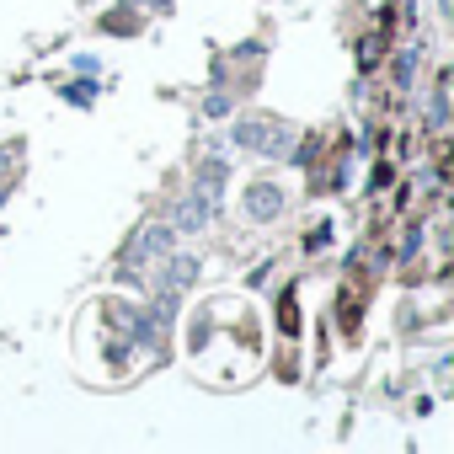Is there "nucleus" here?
<instances>
[{
    "instance_id": "obj_7",
    "label": "nucleus",
    "mask_w": 454,
    "mask_h": 454,
    "mask_svg": "<svg viewBox=\"0 0 454 454\" xmlns=\"http://www.w3.org/2000/svg\"><path fill=\"white\" fill-rule=\"evenodd\" d=\"M203 113H208V118H224V113H231V97H224V91H214V97L203 102Z\"/></svg>"
},
{
    "instance_id": "obj_4",
    "label": "nucleus",
    "mask_w": 454,
    "mask_h": 454,
    "mask_svg": "<svg viewBox=\"0 0 454 454\" xmlns=\"http://www.w3.org/2000/svg\"><path fill=\"white\" fill-rule=\"evenodd\" d=\"M171 241H176V231H171V224H145V231L134 236V247H129V268L160 262V257L171 252Z\"/></svg>"
},
{
    "instance_id": "obj_3",
    "label": "nucleus",
    "mask_w": 454,
    "mask_h": 454,
    "mask_svg": "<svg viewBox=\"0 0 454 454\" xmlns=\"http://www.w3.org/2000/svg\"><path fill=\"white\" fill-rule=\"evenodd\" d=\"M241 214H252L257 224L278 219V214H284V187H278V182H247V187H241Z\"/></svg>"
},
{
    "instance_id": "obj_6",
    "label": "nucleus",
    "mask_w": 454,
    "mask_h": 454,
    "mask_svg": "<svg viewBox=\"0 0 454 454\" xmlns=\"http://www.w3.org/2000/svg\"><path fill=\"white\" fill-rule=\"evenodd\" d=\"M224 176H231V166H224V160H203L198 166V176H192V187H203V192H224Z\"/></svg>"
},
{
    "instance_id": "obj_2",
    "label": "nucleus",
    "mask_w": 454,
    "mask_h": 454,
    "mask_svg": "<svg viewBox=\"0 0 454 454\" xmlns=\"http://www.w3.org/2000/svg\"><path fill=\"white\" fill-rule=\"evenodd\" d=\"M176 219H171V231H182V236H198V231H208L214 224V214H219V198L214 192H203V187H192L176 208H171Z\"/></svg>"
},
{
    "instance_id": "obj_5",
    "label": "nucleus",
    "mask_w": 454,
    "mask_h": 454,
    "mask_svg": "<svg viewBox=\"0 0 454 454\" xmlns=\"http://www.w3.org/2000/svg\"><path fill=\"white\" fill-rule=\"evenodd\" d=\"M160 262H166V273H160V294H182V289L198 278V257H192V252H166Z\"/></svg>"
},
{
    "instance_id": "obj_1",
    "label": "nucleus",
    "mask_w": 454,
    "mask_h": 454,
    "mask_svg": "<svg viewBox=\"0 0 454 454\" xmlns=\"http://www.w3.org/2000/svg\"><path fill=\"white\" fill-rule=\"evenodd\" d=\"M231 145H241V150H257V155H273V160H284V155L294 150V129H289L284 118L252 113V118H236V129H231Z\"/></svg>"
}]
</instances>
